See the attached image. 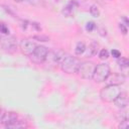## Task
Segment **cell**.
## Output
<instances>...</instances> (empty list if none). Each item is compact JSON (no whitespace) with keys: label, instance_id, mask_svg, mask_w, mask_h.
Listing matches in <instances>:
<instances>
[{"label":"cell","instance_id":"obj_2","mask_svg":"<svg viewBox=\"0 0 129 129\" xmlns=\"http://www.w3.org/2000/svg\"><path fill=\"white\" fill-rule=\"evenodd\" d=\"M120 92H121L120 86L109 85L108 84L107 86H105L104 88L101 89V91H100V98L105 103H113V101L119 95Z\"/></svg>","mask_w":129,"mask_h":129},{"label":"cell","instance_id":"obj_19","mask_svg":"<svg viewBox=\"0 0 129 129\" xmlns=\"http://www.w3.org/2000/svg\"><path fill=\"white\" fill-rule=\"evenodd\" d=\"M90 14L94 17H99L100 16V10L96 5H91L90 7Z\"/></svg>","mask_w":129,"mask_h":129},{"label":"cell","instance_id":"obj_10","mask_svg":"<svg viewBox=\"0 0 129 129\" xmlns=\"http://www.w3.org/2000/svg\"><path fill=\"white\" fill-rule=\"evenodd\" d=\"M114 105L118 108H127L128 106V94L127 92H123L121 91L119 93V95L115 98V100L113 101Z\"/></svg>","mask_w":129,"mask_h":129},{"label":"cell","instance_id":"obj_3","mask_svg":"<svg viewBox=\"0 0 129 129\" xmlns=\"http://www.w3.org/2000/svg\"><path fill=\"white\" fill-rule=\"evenodd\" d=\"M95 68H96L95 62H93L91 60H84V61L80 62L78 70H77V73L84 80H92Z\"/></svg>","mask_w":129,"mask_h":129},{"label":"cell","instance_id":"obj_22","mask_svg":"<svg viewBox=\"0 0 129 129\" xmlns=\"http://www.w3.org/2000/svg\"><path fill=\"white\" fill-rule=\"evenodd\" d=\"M128 127H129V120L128 119L119 122V125H118V128L119 129H127Z\"/></svg>","mask_w":129,"mask_h":129},{"label":"cell","instance_id":"obj_11","mask_svg":"<svg viewBox=\"0 0 129 129\" xmlns=\"http://www.w3.org/2000/svg\"><path fill=\"white\" fill-rule=\"evenodd\" d=\"M16 120H18V115L15 112H6V113H4V116L2 118L1 123H3V125L5 127H7L8 125L12 124Z\"/></svg>","mask_w":129,"mask_h":129},{"label":"cell","instance_id":"obj_4","mask_svg":"<svg viewBox=\"0 0 129 129\" xmlns=\"http://www.w3.org/2000/svg\"><path fill=\"white\" fill-rule=\"evenodd\" d=\"M110 74H111L110 66L106 62H101L99 64H96L92 80L95 81L96 83H103L107 80Z\"/></svg>","mask_w":129,"mask_h":129},{"label":"cell","instance_id":"obj_7","mask_svg":"<svg viewBox=\"0 0 129 129\" xmlns=\"http://www.w3.org/2000/svg\"><path fill=\"white\" fill-rule=\"evenodd\" d=\"M47 52H48L47 47H45L44 45H37L36 48L34 49V51L31 53V55H29V57L32 62H34L36 64H41L43 62Z\"/></svg>","mask_w":129,"mask_h":129},{"label":"cell","instance_id":"obj_29","mask_svg":"<svg viewBox=\"0 0 129 129\" xmlns=\"http://www.w3.org/2000/svg\"><path fill=\"white\" fill-rule=\"evenodd\" d=\"M14 2H16V3H22V2H24V1H26V0H13Z\"/></svg>","mask_w":129,"mask_h":129},{"label":"cell","instance_id":"obj_30","mask_svg":"<svg viewBox=\"0 0 129 129\" xmlns=\"http://www.w3.org/2000/svg\"><path fill=\"white\" fill-rule=\"evenodd\" d=\"M1 37H2V36H1V34H0V40H1Z\"/></svg>","mask_w":129,"mask_h":129},{"label":"cell","instance_id":"obj_25","mask_svg":"<svg viewBox=\"0 0 129 129\" xmlns=\"http://www.w3.org/2000/svg\"><path fill=\"white\" fill-rule=\"evenodd\" d=\"M111 54H112V56L115 57V58H119V57L121 56V52H120L118 49H112V50H111Z\"/></svg>","mask_w":129,"mask_h":129},{"label":"cell","instance_id":"obj_13","mask_svg":"<svg viewBox=\"0 0 129 129\" xmlns=\"http://www.w3.org/2000/svg\"><path fill=\"white\" fill-rule=\"evenodd\" d=\"M86 56L88 57H91L93 55H95L98 51V43L97 42H91L88 46H86Z\"/></svg>","mask_w":129,"mask_h":129},{"label":"cell","instance_id":"obj_24","mask_svg":"<svg viewBox=\"0 0 129 129\" xmlns=\"http://www.w3.org/2000/svg\"><path fill=\"white\" fill-rule=\"evenodd\" d=\"M95 28H96V23L93 22V21H89V22L86 24V30L89 31V32L93 31Z\"/></svg>","mask_w":129,"mask_h":129},{"label":"cell","instance_id":"obj_8","mask_svg":"<svg viewBox=\"0 0 129 129\" xmlns=\"http://www.w3.org/2000/svg\"><path fill=\"white\" fill-rule=\"evenodd\" d=\"M36 46H37V44L32 40V38H23L19 42L20 51L26 56L31 55V53L34 51Z\"/></svg>","mask_w":129,"mask_h":129},{"label":"cell","instance_id":"obj_1","mask_svg":"<svg viewBox=\"0 0 129 129\" xmlns=\"http://www.w3.org/2000/svg\"><path fill=\"white\" fill-rule=\"evenodd\" d=\"M80 59L77 56H74L70 53L64 52L59 60V67L61 69L62 72H64L66 74H75L77 73L78 67L80 64Z\"/></svg>","mask_w":129,"mask_h":129},{"label":"cell","instance_id":"obj_16","mask_svg":"<svg viewBox=\"0 0 129 129\" xmlns=\"http://www.w3.org/2000/svg\"><path fill=\"white\" fill-rule=\"evenodd\" d=\"M25 127H27V125L23 121H21V120L18 119L15 122H13L12 124L8 125L6 128H8V129H19V128H25Z\"/></svg>","mask_w":129,"mask_h":129},{"label":"cell","instance_id":"obj_14","mask_svg":"<svg viewBox=\"0 0 129 129\" xmlns=\"http://www.w3.org/2000/svg\"><path fill=\"white\" fill-rule=\"evenodd\" d=\"M116 119L119 122L128 119V111H127V109L126 108H121L120 111H118L116 113Z\"/></svg>","mask_w":129,"mask_h":129},{"label":"cell","instance_id":"obj_27","mask_svg":"<svg viewBox=\"0 0 129 129\" xmlns=\"http://www.w3.org/2000/svg\"><path fill=\"white\" fill-rule=\"evenodd\" d=\"M122 20L124 21V23H123V24H125L126 26H128V24H129V21H128L127 17H126V16H123V17H122Z\"/></svg>","mask_w":129,"mask_h":129},{"label":"cell","instance_id":"obj_12","mask_svg":"<svg viewBox=\"0 0 129 129\" xmlns=\"http://www.w3.org/2000/svg\"><path fill=\"white\" fill-rule=\"evenodd\" d=\"M78 7V3L76 1H71L66 7H63L62 9V13L67 16V17H71L74 15V10Z\"/></svg>","mask_w":129,"mask_h":129},{"label":"cell","instance_id":"obj_28","mask_svg":"<svg viewBox=\"0 0 129 129\" xmlns=\"http://www.w3.org/2000/svg\"><path fill=\"white\" fill-rule=\"evenodd\" d=\"M4 111H3V109L2 108H0V123L2 122V118H3V116H4Z\"/></svg>","mask_w":129,"mask_h":129},{"label":"cell","instance_id":"obj_18","mask_svg":"<svg viewBox=\"0 0 129 129\" xmlns=\"http://www.w3.org/2000/svg\"><path fill=\"white\" fill-rule=\"evenodd\" d=\"M117 63H118V66H119L121 69H127L128 66H129V60H128V58H126V57L120 56V57L118 58V60H117Z\"/></svg>","mask_w":129,"mask_h":129},{"label":"cell","instance_id":"obj_17","mask_svg":"<svg viewBox=\"0 0 129 129\" xmlns=\"http://www.w3.org/2000/svg\"><path fill=\"white\" fill-rule=\"evenodd\" d=\"M30 5L38 8H42L45 6V0H26Z\"/></svg>","mask_w":129,"mask_h":129},{"label":"cell","instance_id":"obj_23","mask_svg":"<svg viewBox=\"0 0 129 129\" xmlns=\"http://www.w3.org/2000/svg\"><path fill=\"white\" fill-rule=\"evenodd\" d=\"M0 33L6 34V35L9 34V28L6 26V24H4L2 22H0Z\"/></svg>","mask_w":129,"mask_h":129},{"label":"cell","instance_id":"obj_5","mask_svg":"<svg viewBox=\"0 0 129 129\" xmlns=\"http://www.w3.org/2000/svg\"><path fill=\"white\" fill-rule=\"evenodd\" d=\"M0 45H1V48L5 52L13 54V53H15L17 51L19 43H18V40H17V38L15 36L8 34V35H6L4 37H1Z\"/></svg>","mask_w":129,"mask_h":129},{"label":"cell","instance_id":"obj_9","mask_svg":"<svg viewBox=\"0 0 129 129\" xmlns=\"http://www.w3.org/2000/svg\"><path fill=\"white\" fill-rule=\"evenodd\" d=\"M126 81V77L123 74L120 73H115V74H110L109 77L105 82H107L109 85H116V86H121L124 84Z\"/></svg>","mask_w":129,"mask_h":129},{"label":"cell","instance_id":"obj_21","mask_svg":"<svg viewBox=\"0 0 129 129\" xmlns=\"http://www.w3.org/2000/svg\"><path fill=\"white\" fill-rule=\"evenodd\" d=\"M99 57L101 59H107L109 57V51L106 48H102L99 52Z\"/></svg>","mask_w":129,"mask_h":129},{"label":"cell","instance_id":"obj_15","mask_svg":"<svg viewBox=\"0 0 129 129\" xmlns=\"http://www.w3.org/2000/svg\"><path fill=\"white\" fill-rule=\"evenodd\" d=\"M86 51V44L83 41H80L77 43L75 47V54L76 55H82Z\"/></svg>","mask_w":129,"mask_h":129},{"label":"cell","instance_id":"obj_6","mask_svg":"<svg viewBox=\"0 0 129 129\" xmlns=\"http://www.w3.org/2000/svg\"><path fill=\"white\" fill-rule=\"evenodd\" d=\"M64 52L62 50H48L44 60H43V66L45 69H48V70H51V69H54L55 67H57L59 64V60H60V57L61 55L63 54Z\"/></svg>","mask_w":129,"mask_h":129},{"label":"cell","instance_id":"obj_20","mask_svg":"<svg viewBox=\"0 0 129 129\" xmlns=\"http://www.w3.org/2000/svg\"><path fill=\"white\" fill-rule=\"evenodd\" d=\"M32 39H35V40H38V41L45 42V41H48V40H49V36L44 35V34H40V35H33V36H32Z\"/></svg>","mask_w":129,"mask_h":129},{"label":"cell","instance_id":"obj_26","mask_svg":"<svg viewBox=\"0 0 129 129\" xmlns=\"http://www.w3.org/2000/svg\"><path fill=\"white\" fill-rule=\"evenodd\" d=\"M119 28H120V30H121V32H122L123 34H127L128 29H127V26H126L125 24H123V23H119Z\"/></svg>","mask_w":129,"mask_h":129}]
</instances>
